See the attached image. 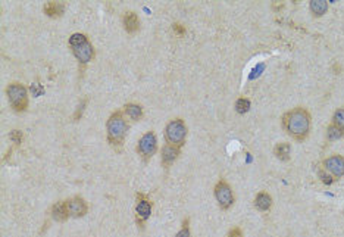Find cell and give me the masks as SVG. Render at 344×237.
Here are the masks:
<instances>
[{
    "instance_id": "cell-22",
    "label": "cell",
    "mask_w": 344,
    "mask_h": 237,
    "mask_svg": "<svg viewBox=\"0 0 344 237\" xmlns=\"http://www.w3.org/2000/svg\"><path fill=\"white\" fill-rule=\"evenodd\" d=\"M175 237H191L190 218H184V221H183V224H181V228H180V231L175 234Z\"/></svg>"
},
{
    "instance_id": "cell-12",
    "label": "cell",
    "mask_w": 344,
    "mask_h": 237,
    "mask_svg": "<svg viewBox=\"0 0 344 237\" xmlns=\"http://www.w3.org/2000/svg\"><path fill=\"white\" fill-rule=\"evenodd\" d=\"M122 24H124V28L128 34H135L140 30V20L134 11H127L122 15Z\"/></svg>"
},
{
    "instance_id": "cell-29",
    "label": "cell",
    "mask_w": 344,
    "mask_h": 237,
    "mask_svg": "<svg viewBox=\"0 0 344 237\" xmlns=\"http://www.w3.org/2000/svg\"><path fill=\"white\" fill-rule=\"evenodd\" d=\"M227 237H243V231L240 227H232L228 231V236Z\"/></svg>"
},
{
    "instance_id": "cell-25",
    "label": "cell",
    "mask_w": 344,
    "mask_h": 237,
    "mask_svg": "<svg viewBox=\"0 0 344 237\" xmlns=\"http://www.w3.org/2000/svg\"><path fill=\"white\" fill-rule=\"evenodd\" d=\"M87 102H89L87 99H82L81 102H79V105H78L76 111L74 112V115H72V121H78V119L82 117V112H84V109H85V106H87Z\"/></svg>"
},
{
    "instance_id": "cell-3",
    "label": "cell",
    "mask_w": 344,
    "mask_h": 237,
    "mask_svg": "<svg viewBox=\"0 0 344 237\" xmlns=\"http://www.w3.org/2000/svg\"><path fill=\"white\" fill-rule=\"evenodd\" d=\"M69 49L72 52V55L75 56L76 60L81 65H87L96 58V50L93 44L90 43V40L87 37V34L82 33H74L69 40H68Z\"/></svg>"
},
{
    "instance_id": "cell-28",
    "label": "cell",
    "mask_w": 344,
    "mask_h": 237,
    "mask_svg": "<svg viewBox=\"0 0 344 237\" xmlns=\"http://www.w3.org/2000/svg\"><path fill=\"white\" fill-rule=\"evenodd\" d=\"M174 31H175V34L177 36H180V37H183L184 34H186V28H184V25H181V24H178V22H174Z\"/></svg>"
},
{
    "instance_id": "cell-10",
    "label": "cell",
    "mask_w": 344,
    "mask_h": 237,
    "mask_svg": "<svg viewBox=\"0 0 344 237\" xmlns=\"http://www.w3.org/2000/svg\"><path fill=\"white\" fill-rule=\"evenodd\" d=\"M66 206H68L69 217L72 218L84 217L89 212V205H87L85 199H82L81 196H72V198L66 199Z\"/></svg>"
},
{
    "instance_id": "cell-7",
    "label": "cell",
    "mask_w": 344,
    "mask_h": 237,
    "mask_svg": "<svg viewBox=\"0 0 344 237\" xmlns=\"http://www.w3.org/2000/svg\"><path fill=\"white\" fill-rule=\"evenodd\" d=\"M157 152V136L154 131H147L144 133L137 141V153L141 158V161L146 164L156 155Z\"/></svg>"
},
{
    "instance_id": "cell-11",
    "label": "cell",
    "mask_w": 344,
    "mask_h": 237,
    "mask_svg": "<svg viewBox=\"0 0 344 237\" xmlns=\"http://www.w3.org/2000/svg\"><path fill=\"white\" fill-rule=\"evenodd\" d=\"M180 155H181V149H180V147L165 143V144H163V147L160 149V161H162V167H163L165 170H168L172 164H174L177 159L180 158Z\"/></svg>"
},
{
    "instance_id": "cell-16",
    "label": "cell",
    "mask_w": 344,
    "mask_h": 237,
    "mask_svg": "<svg viewBox=\"0 0 344 237\" xmlns=\"http://www.w3.org/2000/svg\"><path fill=\"white\" fill-rule=\"evenodd\" d=\"M63 11H65V6L60 2H47L43 6V12L47 17H50V18H59V17H62L63 15Z\"/></svg>"
},
{
    "instance_id": "cell-23",
    "label": "cell",
    "mask_w": 344,
    "mask_h": 237,
    "mask_svg": "<svg viewBox=\"0 0 344 237\" xmlns=\"http://www.w3.org/2000/svg\"><path fill=\"white\" fill-rule=\"evenodd\" d=\"M318 176H319L321 181L324 183L325 186H331L332 183H335V181H337V178H334L331 174H329V173H326L324 168H321V170H319Z\"/></svg>"
},
{
    "instance_id": "cell-19",
    "label": "cell",
    "mask_w": 344,
    "mask_h": 237,
    "mask_svg": "<svg viewBox=\"0 0 344 237\" xmlns=\"http://www.w3.org/2000/svg\"><path fill=\"white\" fill-rule=\"evenodd\" d=\"M343 136L344 131L341 128H338L334 124H329L328 125V128H326V137H328V140H340Z\"/></svg>"
},
{
    "instance_id": "cell-21",
    "label": "cell",
    "mask_w": 344,
    "mask_h": 237,
    "mask_svg": "<svg viewBox=\"0 0 344 237\" xmlns=\"http://www.w3.org/2000/svg\"><path fill=\"white\" fill-rule=\"evenodd\" d=\"M331 124L337 125L338 128H341L344 131V106L338 108V109L334 112V115H332V122H331Z\"/></svg>"
},
{
    "instance_id": "cell-26",
    "label": "cell",
    "mask_w": 344,
    "mask_h": 237,
    "mask_svg": "<svg viewBox=\"0 0 344 237\" xmlns=\"http://www.w3.org/2000/svg\"><path fill=\"white\" fill-rule=\"evenodd\" d=\"M265 69V63H257L254 68H253V71H251V74L248 75V80H254L257 78L261 74H262V71Z\"/></svg>"
},
{
    "instance_id": "cell-14",
    "label": "cell",
    "mask_w": 344,
    "mask_h": 237,
    "mask_svg": "<svg viewBox=\"0 0 344 237\" xmlns=\"http://www.w3.org/2000/svg\"><path fill=\"white\" fill-rule=\"evenodd\" d=\"M124 115L128 117L131 121H140L144 117V109L140 103H135V102H130V103H125L124 105V109H122Z\"/></svg>"
},
{
    "instance_id": "cell-18",
    "label": "cell",
    "mask_w": 344,
    "mask_h": 237,
    "mask_svg": "<svg viewBox=\"0 0 344 237\" xmlns=\"http://www.w3.org/2000/svg\"><path fill=\"white\" fill-rule=\"evenodd\" d=\"M309 9H310L313 17H316V18L322 17L328 11V2H325V0H312L309 3Z\"/></svg>"
},
{
    "instance_id": "cell-4",
    "label": "cell",
    "mask_w": 344,
    "mask_h": 237,
    "mask_svg": "<svg viewBox=\"0 0 344 237\" xmlns=\"http://www.w3.org/2000/svg\"><path fill=\"white\" fill-rule=\"evenodd\" d=\"M6 96L15 112H24L30 103V89H27L22 83H11L6 87Z\"/></svg>"
},
{
    "instance_id": "cell-20",
    "label": "cell",
    "mask_w": 344,
    "mask_h": 237,
    "mask_svg": "<svg viewBox=\"0 0 344 237\" xmlns=\"http://www.w3.org/2000/svg\"><path fill=\"white\" fill-rule=\"evenodd\" d=\"M250 106H251V102L246 99V98H240V99L235 100V111H237V114H241V115L247 114L248 111H250Z\"/></svg>"
},
{
    "instance_id": "cell-27",
    "label": "cell",
    "mask_w": 344,
    "mask_h": 237,
    "mask_svg": "<svg viewBox=\"0 0 344 237\" xmlns=\"http://www.w3.org/2000/svg\"><path fill=\"white\" fill-rule=\"evenodd\" d=\"M9 138L14 140V143H17V146H19L21 144V140H22V133L19 130H14V131H11Z\"/></svg>"
},
{
    "instance_id": "cell-17",
    "label": "cell",
    "mask_w": 344,
    "mask_h": 237,
    "mask_svg": "<svg viewBox=\"0 0 344 237\" xmlns=\"http://www.w3.org/2000/svg\"><path fill=\"white\" fill-rule=\"evenodd\" d=\"M274 155L281 162H288L291 158V146L286 141H280L274 146Z\"/></svg>"
},
{
    "instance_id": "cell-1",
    "label": "cell",
    "mask_w": 344,
    "mask_h": 237,
    "mask_svg": "<svg viewBox=\"0 0 344 237\" xmlns=\"http://www.w3.org/2000/svg\"><path fill=\"white\" fill-rule=\"evenodd\" d=\"M281 121L287 134L296 141L306 140L312 128V115L303 106H297L286 112Z\"/></svg>"
},
{
    "instance_id": "cell-24",
    "label": "cell",
    "mask_w": 344,
    "mask_h": 237,
    "mask_svg": "<svg viewBox=\"0 0 344 237\" xmlns=\"http://www.w3.org/2000/svg\"><path fill=\"white\" fill-rule=\"evenodd\" d=\"M44 93V87L40 84V83H33L30 86V95H33L34 98H38Z\"/></svg>"
},
{
    "instance_id": "cell-15",
    "label": "cell",
    "mask_w": 344,
    "mask_h": 237,
    "mask_svg": "<svg viewBox=\"0 0 344 237\" xmlns=\"http://www.w3.org/2000/svg\"><path fill=\"white\" fill-rule=\"evenodd\" d=\"M253 203H254V208H256L257 211H261V212H268V211L272 208L274 199H272V196H271L268 192L262 190V192H259V193L256 195Z\"/></svg>"
},
{
    "instance_id": "cell-6",
    "label": "cell",
    "mask_w": 344,
    "mask_h": 237,
    "mask_svg": "<svg viewBox=\"0 0 344 237\" xmlns=\"http://www.w3.org/2000/svg\"><path fill=\"white\" fill-rule=\"evenodd\" d=\"M153 203L150 198L141 192H137L135 195V206H134V215H135V222L140 227V230L144 228V224L147 219L152 217Z\"/></svg>"
},
{
    "instance_id": "cell-2",
    "label": "cell",
    "mask_w": 344,
    "mask_h": 237,
    "mask_svg": "<svg viewBox=\"0 0 344 237\" xmlns=\"http://www.w3.org/2000/svg\"><path fill=\"white\" fill-rule=\"evenodd\" d=\"M130 125L121 109L115 111L106 121V140L116 152L122 150L125 137L128 134Z\"/></svg>"
},
{
    "instance_id": "cell-13",
    "label": "cell",
    "mask_w": 344,
    "mask_h": 237,
    "mask_svg": "<svg viewBox=\"0 0 344 237\" xmlns=\"http://www.w3.org/2000/svg\"><path fill=\"white\" fill-rule=\"evenodd\" d=\"M52 218L56 221V222H66L69 217V212H68V206H66V200H57L56 203L52 206Z\"/></svg>"
},
{
    "instance_id": "cell-5",
    "label": "cell",
    "mask_w": 344,
    "mask_h": 237,
    "mask_svg": "<svg viewBox=\"0 0 344 237\" xmlns=\"http://www.w3.org/2000/svg\"><path fill=\"white\" fill-rule=\"evenodd\" d=\"M163 137L168 144L177 146L181 149L186 144V138H187V125H186L184 119L174 118L168 121L165 125Z\"/></svg>"
},
{
    "instance_id": "cell-9",
    "label": "cell",
    "mask_w": 344,
    "mask_h": 237,
    "mask_svg": "<svg viewBox=\"0 0 344 237\" xmlns=\"http://www.w3.org/2000/svg\"><path fill=\"white\" fill-rule=\"evenodd\" d=\"M322 168L326 173H329L331 176L337 180L344 177V156L343 155H331L328 158L322 161Z\"/></svg>"
},
{
    "instance_id": "cell-8",
    "label": "cell",
    "mask_w": 344,
    "mask_h": 237,
    "mask_svg": "<svg viewBox=\"0 0 344 237\" xmlns=\"http://www.w3.org/2000/svg\"><path fill=\"white\" fill-rule=\"evenodd\" d=\"M213 196H215L218 205H219V208H221L222 211H228L229 208L234 205V202H235L234 192H232V189H231L228 181L224 180V178H221V180L215 184V187H213Z\"/></svg>"
}]
</instances>
